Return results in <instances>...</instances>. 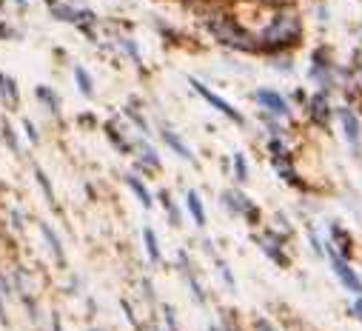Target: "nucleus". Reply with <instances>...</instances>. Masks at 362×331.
I'll use <instances>...</instances> for the list:
<instances>
[{
    "label": "nucleus",
    "instance_id": "1",
    "mask_svg": "<svg viewBox=\"0 0 362 331\" xmlns=\"http://www.w3.org/2000/svg\"><path fill=\"white\" fill-rule=\"evenodd\" d=\"M303 35V18L300 12L286 4V6H277L274 15H271L268 26L257 35V49H286L291 43H297Z\"/></svg>",
    "mask_w": 362,
    "mask_h": 331
},
{
    "label": "nucleus",
    "instance_id": "2",
    "mask_svg": "<svg viewBox=\"0 0 362 331\" xmlns=\"http://www.w3.org/2000/svg\"><path fill=\"white\" fill-rule=\"evenodd\" d=\"M209 32L217 37V43L228 46V49H257L254 37L248 32H243L237 26V21L228 15V12H217V15H209Z\"/></svg>",
    "mask_w": 362,
    "mask_h": 331
},
{
    "label": "nucleus",
    "instance_id": "3",
    "mask_svg": "<svg viewBox=\"0 0 362 331\" xmlns=\"http://www.w3.org/2000/svg\"><path fill=\"white\" fill-rule=\"evenodd\" d=\"M37 234H40V240L46 243V252H49L52 263L66 272V269H69V257H66V243H63L60 231H57L49 220H37Z\"/></svg>",
    "mask_w": 362,
    "mask_h": 331
},
{
    "label": "nucleus",
    "instance_id": "4",
    "mask_svg": "<svg viewBox=\"0 0 362 331\" xmlns=\"http://www.w3.org/2000/svg\"><path fill=\"white\" fill-rule=\"evenodd\" d=\"M21 106H23V92H21L18 77L0 69V109L15 115V112H21Z\"/></svg>",
    "mask_w": 362,
    "mask_h": 331
},
{
    "label": "nucleus",
    "instance_id": "5",
    "mask_svg": "<svg viewBox=\"0 0 362 331\" xmlns=\"http://www.w3.org/2000/svg\"><path fill=\"white\" fill-rule=\"evenodd\" d=\"M35 100L43 109V115H49L57 123L63 120V98H60V92L54 86H49V83H37L35 86Z\"/></svg>",
    "mask_w": 362,
    "mask_h": 331
},
{
    "label": "nucleus",
    "instance_id": "6",
    "mask_svg": "<svg viewBox=\"0 0 362 331\" xmlns=\"http://www.w3.org/2000/svg\"><path fill=\"white\" fill-rule=\"evenodd\" d=\"M0 146H4L15 160H29L26 151H23V137H21V129L12 123V117H0Z\"/></svg>",
    "mask_w": 362,
    "mask_h": 331
},
{
    "label": "nucleus",
    "instance_id": "7",
    "mask_svg": "<svg viewBox=\"0 0 362 331\" xmlns=\"http://www.w3.org/2000/svg\"><path fill=\"white\" fill-rule=\"evenodd\" d=\"M103 132H106V140H109L120 154H132V151H134V137H132L129 126H123L120 120H106V123H103Z\"/></svg>",
    "mask_w": 362,
    "mask_h": 331
},
{
    "label": "nucleus",
    "instance_id": "8",
    "mask_svg": "<svg viewBox=\"0 0 362 331\" xmlns=\"http://www.w3.org/2000/svg\"><path fill=\"white\" fill-rule=\"evenodd\" d=\"M328 257H331V266H334V272H337V277H339V283L348 289V291H354L356 297L362 294V280H359V274L342 260V255H337L334 252V248H331V252H328Z\"/></svg>",
    "mask_w": 362,
    "mask_h": 331
},
{
    "label": "nucleus",
    "instance_id": "9",
    "mask_svg": "<svg viewBox=\"0 0 362 331\" xmlns=\"http://www.w3.org/2000/svg\"><path fill=\"white\" fill-rule=\"evenodd\" d=\"M32 178H35V183H37V189H40V194L46 197V206L54 211V214H60L63 209H60V200H57V192H54V183H52V178L46 175V169L40 163H32Z\"/></svg>",
    "mask_w": 362,
    "mask_h": 331
},
{
    "label": "nucleus",
    "instance_id": "10",
    "mask_svg": "<svg viewBox=\"0 0 362 331\" xmlns=\"http://www.w3.org/2000/svg\"><path fill=\"white\" fill-rule=\"evenodd\" d=\"M311 77L322 86V92H328L334 86V63L325 57V52H314V57H311Z\"/></svg>",
    "mask_w": 362,
    "mask_h": 331
},
{
    "label": "nucleus",
    "instance_id": "11",
    "mask_svg": "<svg viewBox=\"0 0 362 331\" xmlns=\"http://www.w3.org/2000/svg\"><path fill=\"white\" fill-rule=\"evenodd\" d=\"M192 86H194V92H197V95H200L203 100H209V103H211V106H214L217 112H223V115H226L228 120H234V123H243V115H240V112H234V106H231V103H226V100H223L220 95H214L211 89H206L200 80H192Z\"/></svg>",
    "mask_w": 362,
    "mask_h": 331
},
{
    "label": "nucleus",
    "instance_id": "12",
    "mask_svg": "<svg viewBox=\"0 0 362 331\" xmlns=\"http://www.w3.org/2000/svg\"><path fill=\"white\" fill-rule=\"evenodd\" d=\"M254 100L262 106V112L274 115V117H286V115H288V103H286V98H280L277 92H271V89H259V92L254 95Z\"/></svg>",
    "mask_w": 362,
    "mask_h": 331
},
{
    "label": "nucleus",
    "instance_id": "13",
    "mask_svg": "<svg viewBox=\"0 0 362 331\" xmlns=\"http://www.w3.org/2000/svg\"><path fill=\"white\" fill-rule=\"evenodd\" d=\"M134 151H137V169L140 172H160V154L143 137H134Z\"/></svg>",
    "mask_w": 362,
    "mask_h": 331
},
{
    "label": "nucleus",
    "instance_id": "14",
    "mask_svg": "<svg viewBox=\"0 0 362 331\" xmlns=\"http://www.w3.org/2000/svg\"><path fill=\"white\" fill-rule=\"evenodd\" d=\"M71 80H74V86H77V92L86 98V100H95V77H92V71H88L86 66H71Z\"/></svg>",
    "mask_w": 362,
    "mask_h": 331
},
{
    "label": "nucleus",
    "instance_id": "15",
    "mask_svg": "<svg viewBox=\"0 0 362 331\" xmlns=\"http://www.w3.org/2000/svg\"><path fill=\"white\" fill-rule=\"evenodd\" d=\"M4 226H6V231H9V234L23 237V234H26V228H29V211H26V209H21V206H9Z\"/></svg>",
    "mask_w": 362,
    "mask_h": 331
},
{
    "label": "nucleus",
    "instance_id": "16",
    "mask_svg": "<svg viewBox=\"0 0 362 331\" xmlns=\"http://www.w3.org/2000/svg\"><path fill=\"white\" fill-rule=\"evenodd\" d=\"M305 109H308V117H311L317 126H325V123L331 120V103H328L325 92H322V95H314Z\"/></svg>",
    "mask_w": 362,
    "mask_h": 331
},
{
    "label": "nucleus",
    "instance_id": "17",
    "mask_svg": "<svg viewBox=\"0 0 362 331\" xmlns=\"http://www.w3.org/2000/svg\"><path fill=\"white\" fill-rule=\"evenodd\" d=\"M223 200H226V209H228V211H237V214H245V217L257 220V209L251 206V200H248L245 194H240V192H226Z\"/></svg>",
    "mask_w": 362,
    "mask_h": 331
},
{
    "label": "nucleus",
    "instance_id": "18",
    "mask_svg": "<svg viewBox=\"0 0 362 331\" xmlns=\"http://www.w3.org/2000/svg\"><path fill=\"white\" fill-rule=\"evenodd\" d=\"M160 137H163V143L174 151V154H180V157H183V160H194V154H192V149L183 143V137H180L174 129H168V126H163L160 129Z\"/></svg>",
    "mask_w": 362,
    "mask_h": 331
},
{
    "label": "nucleus",
    "instance_id": "19",
    "mask_svg": "<svg viewBox=\"0 0 362 331\" xmlns=\"http://www.w3.org/2000/svg\"><path fill=\"white\" fill-rule=\"evenodd\" d=\"M339 120H342V129H345V137L351 140V146L359 149V143H362V126H359L356 115L351 109H339Z\"/></svg>",
    "mask_w": 362,
    "mask_h": 331
},
{
    "label": "nucleus",
    "instance_id": "20",
    "mask_svg": "<svg viewBox=\"0 0 362 331\" xmlns=\"http://www.w3.org/2000/svg\"><path fill=\"white\" fill-rule=\"evenodd\" d=\"M21 137H23L32 149H40V146H43V129L35 123V117H23V120H21Z\"/></svg>",
    "mask_w": 362,
    "mask_h": 331
},
{
    "label": "nucleus",
    "instance_id": "21",
    "mask_svg": "<svg viewBox=\"0 0 362 331\" xmlns=\"http://www.w3.org/2000/svg\"><path fill=\"white\" fill-rule=\"evenodd\" d=\"M126 186L132 189V194L140 200V206H143V209H151V206H154V197H151V192L146 189V183H143L137 175H126Z\"/></svg>",
    "mask_w": 362,
    "mask_h": 331
},
{
    "label": "nucleus",
    "instance_id": "22",
    "mask_svg": "<svg viewBox=\"0 0 362 331\" xmlns=\"http://www.w3.org/2000/svg\"><path fill=\"white\" fill-rule=\"evenodd\" d=\"M180 269H183V277H186V283H189V289H192L194 300L203 306V303H206V294H203V286L197 283V277H194V269L189 266V257H186V255H180Z\"/></svg>",
    "mask_w": 362,
    "mask_h": 331
},
{
    "label": "nucleus",
    "instance_id": "23",
    "mask_svg": "<svg viewBox=\"0 0 362 331\" xmlns=\"http://www.w3.org/2000/svg\"><path fill=\"white\" fill-rule=\"evenodd\" d=\"M23 37H26V29L18 26V21H9V18L0 21V40L4 43H18Z\"/></svg>",
    "mask_w": 362,
    "mask_h": 331
},
{
    "label": "nucleus",
    "instance_id": "24",
    "mask_svg": "<svg viewBox=\"0 0 362 331\" xmlns=\"http://www.w3.org/2000/svg\"><path fill=\"white\" fill-rule=\"evenodd\" d=\"M115 43L117 49L134 63V66H143V57H140V49H137V40L134 37H126V35H115Z\"/></svg>",
    "mask_w": 362,
    "mask_h": 331
},
{
    "label": "nucleus",
    "instance_id": "25",
    "mask_svg": "<svg viewBox=\"0 0 362 331\" xmlns=\"http://www.w3.org/2000/svg\"><path fill=\"white\" fill-rule=\"evenodd\" d=\"M259 245H262V252L274 260V263H280V266H286L288 263V257L280 252V240L277 237H271V234H265V237H259Z\"/></svg>",
    "mask_w": 362,
    "mask_h": 331
},
{
    "label": "nucleus",
    "instance_id": "26",
    "mask_svg": "<svg viewBox=\"0 0 362 331\" xmlns=\"http://www.w3.org/2000/svg\"><path fill=\"white\" fill-rule=\"evenodd\" d=\"M143 245H146V255H148L151 263H160V260H163V255H160V243H157V234H154L151 226L143 228Z\"/></svg>",
    "mask_w": 362,
    "mask_h": 331
},
{
    "label": "nucleus",
    "instance_id": "27",
    "mask_svg": "<svg viewBox=\"0 0 362 331\" xmlns=\"http://www.w3.org/2000/svg\"><path fill=\"white\" fill-rule=\"evenodd\" d=\"M271 160H274V169L280 172V178H283V180H288V183H297V172H294V166H291V157H288V151H286V154H274Z\"/></svg>",
    "mask_w": 362,
    "mask_h": 331
},
{
    "label": "nucleus",
    "instance_id": "28",
    "mask_svg": "<svg viewBox=\"0 0 362 331\" xmlns=\"http://www.w3.org/2000/svg\"><path fill=\"white\" fill-rule=\"evenodd\" d=\"M123 117H126V120H132L143 134H148V120L143 117V112H140V106H137L134 100H132L129 106H123Z\"/></svg>",
    "mask_w": 362,
    "mask_h": 331
},
{
    "label": "nucleus",
    "instance_id": "29",
    "mask_svg": "<svg viewBox=\"0 0 362 331\" xmlns=\"http://www.w3.org/2000/svg\"><path fill=\"white\" fill-rule=\"evenodd\" d=\"M186 203H189V211H192L194 223H197V226H206V209H203L200 194H197V192H189V194H186Z\"/></svg>",
    "mask_w": 362,
    "mask_h": 331
},
{
    "label": "nucleus",
    "instance_id": "30",
    "mask_svg": "<svg viewBox=\"0 0 362 331\" xmlns=\"http://www.w3.org/2000/svg\"><path fill=\"white\" fill-rule=\"evenodd\" d=\"M331 237H334L331 248H339L342 255H351V245H354V243H351V237H348V234H345V231H342V228H339L337 223L331 226Z\"/></svg>",
    "mask_w": 362,
    "mask_h": 331
},
{
    "label": "nucleus",
    "instance_id": "31",
    "mask_svg": "<svg viewBox=\"0 0 362 331\" xmlns=\"http://www.w3.org/2000/svg\"><path fill=\"white\" fill-rule=\"evenodd\" d=\"M160 200H163V206H165V211H168L171 226H180V223H183V217H180V209H177V203L171 200V194H168V192H160Z\"/></svg>",
    "mask_w": 362,
    "mask_h": 331
},
{
    "label": "nucleus",
    "instance_id": "32",
    "mask_svg": "<svg viewBox=\"0 0 362 331\" xmlns=\"http://www.w3.org/2000/svg\"><path fill=\"white\" fill-rule=\"evenodd\" d=\"M83 289H86V283H83V277H80L77 272H69V283H66V294H71V297H77V294H83Z\"/></svg>",
    "mask_w": 362,
    "mask_h": 331
},
{
    "label": "nucleus",
    "instance_id": "33",
    "mask_svg": "<svg viewBox=\"0 0 362 331\" xmlns=\"http://www.w3.org/2000/svg\"><path fill=\"white\" fill-rule=\"evenodd\" d=\"M234 175H237V180H240V183H245V180H248V163H245V157H243V154H234Z\"/></svg>",
    "mask_w": 362,
    "mask_h": 331
},
{
    "label": "nucleus",
    "instance_id": "34",
    "mask_svg": "<svg viewBox=\"0 0 362 331\" xmlns=\"http://www.w3.org/2000/svg\"><path fill=\"white\" fill-rule=\"evenodd\" d=\"M163 317H165L168 331H180V325H177V314H174V308H171V306H163Z\"/></svg>",
    "mask_w": 362,
    "mask_h": 331
},
{
    "label": "nucleus",
    "instance_id": "35",
    "mask_svg": "<svg viewBox=\"0 0 362 331\" xmlns=\"http://www.w3.org/2000/svg\"><path fill=\"white\" fill-rule=\"evenodd\" d=\"M0 323L4 325H12V317H9V300L0 294Z\"/></svg>",
    "mask_w": 362,
    "mask_h": 331
},
{
    "label": "nucleus",
    "instance_id": "36",
    "mask_svg": "<svg viewBox=\"0 0 362 331\" xmlns=\"http://www.w3.org/2000/svg\"><path fill=\"white\" fill-rule=\"evenodd\" d=\"M120 306H123V311H126V317H129V323H132V325H140V320L134 317V308H132V303H129L126 297L120 300Z\"/></svg>",
    "mask_w": 362,
    "mask_h": 331
},
{
    "label": "nucleus",
    "instance_id": "37",
    "mask_svg": "<svg viewBox=\"0 0 362 331\" xmlns=\"http://www.w3.org/2000/svg\"><path fill=\"white\" fill-rule=\"evenodd\" d=\"M49 325H52V331H66V328H63V317H60V311H52Z\"/></svg>",
    "mask_w": 362,
    "mask_h": 331
},
{
    "label": "nucleus",
    "instance_id": "38",
    "mask_svg": "<svg viewBox=\"0 0 362 331\" xmlns=\"http://www.w3.org/2000/svg\"><path fill=\"white\" fill-rule=\"evenodd\" d=\"M274 69L277 71H291V57H274Z\"/></svg>",
    "mask_w": 362,
    "mask_h": 331
},
{
    "label": "nucleus",
    "instance_id": "39",
    "mask_svg": "<svg viewBox=\"0 0 362 331\" xmlns=\"http://www.w3.org/2000/svg\"><path fill=\"white\" fill-rule=\"evenodd\" d=\"M351 314H354V317H359V320H362V294H359V297H356V300H354V306H351Z\"/></svg>",
    "mask_w": 362,
    "mask_h": 331
},
{
    "label": "nucleus",
    "instance_id": "40",
    "mask_svg": "<svg viewBox=\"0 0 362 331\" xmlns=\"http://www.w3.org/2000/svg\"><path fill=\"white\" fill-rule=\"evenodd\" d=\"M77 123H80V126H95L98 120H95V115H80V117H77Z\"/></svg>",
    "mask_w": 362,
    "mask_h": 331
},
{
    "label": "nucleus",
    "instance_id": "41",
    "mask_svg": "<svg viewBox=\"0 0 362 331\" xmlns=\"http://www.w3.org/2000/svg\"><path fill=\"white\" fill-rule=\"evenodd\" d=\"M143 297H146V300H154V289H151V280H143Z\"/></svg>",
    "mask_w": 362,
    "mask_h": 331
},
{
    "label": "nucleus",
    "instance_id": "42",
    "mask_svg": "<svg viewBox=\"0 0 362 331\" xmlns=\"http://www.w3.org/2000/svg\"><path fill=\"white\" fill-rule=\"evenodd\" d=\"M220 272H223V280H226L228 286H234V277H231V272H228V266H226V263H220Z\"/></svg>",
    "mask_w": 362,
    "mask_h": 331
},
{
    "label": "nucleus",
    "instance_id": "43",
    "mask_svg": "<svg viewBox=\"0 0 362 331\" xmlns=\"http://www.w3.org/2000/svg\"><path fill=\"white\" fill-rule=\"evenodd\" d=\"M6 4L18 6V9H29V0H6Z\"/></svg>",
    "mask_w": 362,
    "mask_h": 331
},
{
    "label": "nucleus",
    "instance_id": "44",
    "mask_svg": "<svg viewBox=\"0 0 362 331\" xmlns=\"http://www.w3.org/2000/svg\"><path fill=\"white\" fill-rule=\"evenodd\" d=\"M257 325H259V331H274V328H271V323H268V320H259Z\"/></svg>",
    "mask_w": 362,
    "mask_h": 331
},
{
    "label": "nucleus",
    "instance_id": "45",
    "mask_svg": "<svg viewBox=\"0 0 362 331\" xmlns=\"http://www.w3.org/2000/svg\"><path fill=\"white\" fill-rule=\"evenodd\" d=\"M66 4H77V6H86V0H66Z\"/></svg>",
    "mask_w": 362,
    "mask_h": 331
},
{
    "label": "nucleus",
    "instance_id": "46",
    "mask_svg": "<svg viewBox=\"0 0 362 331\" xmlns=\"http://www.w3.org/2000/svg\"><path fill=\"white\" fill-rule=\"evenodd\" d=\"M86 331H106V328H98V325H92V328H86Z\"/></svg>",
    "mask_w": 362,
    "mask_h": 331
},
{
    "label": "nucleus",
    "instance_id": "47",
    "mask_svg": "<svg viewBox=\"0 0 362 331\" xmlns=\"http://www.w3.org/2000/svg\"><path fill=\"white\" fill-rule=\"evenodd\" d=\"M211 331H223V328H217V325H211Z\"/></svg>",
    "mask_w": 362,
    "mask_h": 331
},
{
    "label": "nucleus",
    "instance_id": "48",
    "mask_svg": "<svg viewBox=\"0 0 362 331\" xmlns=\"http://www.w3.org/2000/svg\"><path fill=\"white\" fill-rule=\"evenodd\" d=\"M0 117H4V109H0Z\"/></svg>",
    "mask_w": 362,
    "mask_h": 331
}]
</instances>
